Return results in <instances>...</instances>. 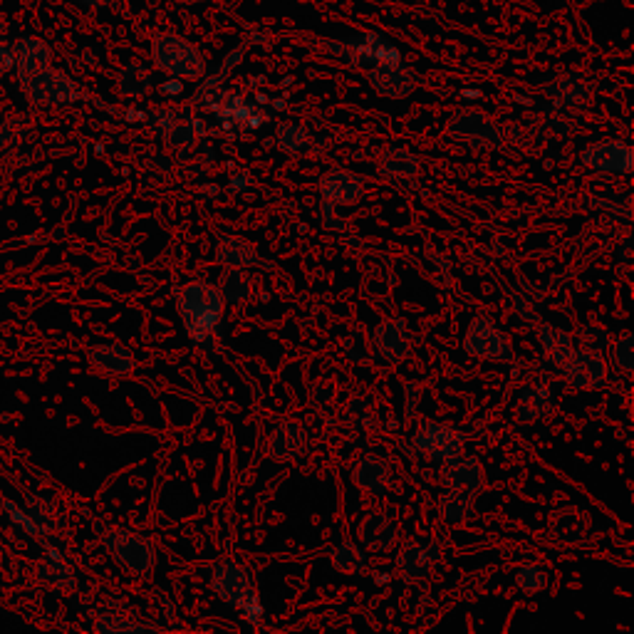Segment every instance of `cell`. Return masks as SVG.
I'll return each instance as SVG.
<instances>
[{"label":"cell","mask_w":634,"mask_h":634,"mask_svg":"<svg viewBox=\"0 0 634 634\" xmlns=\"http://www.w3.org/2000/svg\"><path fill=\"white\" fill-rule=\"evenodd\" d=\"M176 310H179L184 330L191 345L211 347L221 332L226 300L221 290L209 280H189L176 290Z\"/></svg>","instance_id":"cell-1"},{"label":"cell","mask_w":634,"mask_h":634,"mask_svg":"<svg viewBox=\"0 0 634 634\" xmlns=\"http://www.w3.org/2000/svg\"><path fill=\"white\" fill-rule=\"evenodd\" d=\"M441 560V545L436 540L429 543H419V540H407V543L399 548L394 565L399 570V578L409 585H417V582L426 580L431 575L434 563Z\"/></svg>","instance_id":"cell-12"},{"label":"cell","mask_w":634,"mask_h":634,"mask_svg":"<svg viewBox=\"0 0 634 634\" xmlns=\"http://www.w3.org/2000/svg\"><path fill=\"white\" fill-rule=\"evenodd\" d=\"M10 65H13V50H10L8 45L0 43V72L8 70Z\"/></svg>","instance_id":"cell-40"},{"label":"cell","mask_w":634,"mask_h":634,"mask_svg":"<svg viewBox=\"0 0 634 634\" xmlns=\"http://www.w3.org/2000/svg\"><path fill=\"white\" fill-rule=\"evenodd\" d=\"M387 580H389L387 573H379V578H377V575H374V582H379V585H382V582H387Z\"/></svg>","instance_id":"cell-42"},{"label":"cell","mask_w":634,"mask_h":634,"mask_svg":"<svg viewBox=\"0 0 634 634\" xmlns=\"http://www.w3.org/2000/svg\"><path fill=\"white\" fill-rule=\"evenodd\" d=\"M154 65L176 80H201L206 75V60L199 48L174 33H161L152 43Z\"/></svg>","instance_id":"cell-3"},{"label":"cell","mask_w":634,"mask_h":634,"mask_svg":"<svg viewBox=\"0 0 634 634\" xmlns=\"http://www.w3.org/2000/svg\"><path fill=\"white\" fill-rule=\"evenodd\" d=\"M28 95L35 102L45 105H57V102H70L75 97V82L57 70H45L38 77L28 80Z\"/></svg>","instance_id":"cell-21"},{"label":"cell","mask_w":634,"mask_h":634,"mask_svg":"<svg viewBox=\"0 0 634 634\" xmlns=\"http://www.w3.org/2000/svg\"><path fill=\"white\" fill-rule=\"evenodd\" d=\"M379 174L387 176V179H392V181L417 179L419 159L414 157L409 149L392 147L382 154V159H379Z\"/></svg>","instance_id":"cell-25"},{"label":"cell","mask_w":634,"mask_h":634,"mask_svg":"<svg viewBox=\"0 0 634 634\" xmlns=\"http://www.w3.org/2000/svg\"><path fill=\"white\" fill-rule=\"evenodd\" d=\"M320 216H322V226L332 233H345L347 231V221L337 213V206L330 204V201H320Z\"/></svg>","instance_id":"cell-37"},{"label":"cell","mask_w":634,"mask_h":634,"mask_svg":"<svg viewBox=\"0 0 634 634\" xmlns=\"http://www.w3.org/2000/svg\"><path fill=\"white\" fill-rule=\"evenodd\" d=\"M399 526L382 511H370L357 526V543L370 553H389L397 545Z\"/></svg>","instance_id":"cell-15"},{"label":"cell","mask_w":634,"mask_h":634,"mask_svg":"<svg viewBox=\"0 0 634 634\" xmlns=\"http://www.w3.org/2000/svg\"><path fill=\"white\" fill-rule=\"evenodd\" d=\"M80 3L90 5V8H102V5H107L109 0H80Z\"/></svg>","instance_id":"cell-41"},{"label":"cell","mask_w":634,"mask_h":634,"mask_svg":"<svg viewBox=\"0 0 634 634\" xmlns=\"http://www.w3.org/2000/svg\"><path fill=\"white\" fill-rule=\"evenodd\" d=\"M610 357H612V365L617 367L620 372L632 374L634 372V337L630 332L617 337L615 342H610Z\"/></svg>","instance_id":"cell-34"},{"label":"cell","mask_w":634,"mask_h":634,"mask_svg":"<svg viewBox=\"0 0 634 634\" xmlns=\"http://www.w3.org/2000/svg\"><path fill=\"white\" fill-rule=\"evenodd\" d=\"M372 350L379 360H384L387 365L397 367L412 352V335H409V327L404 320H382L377 327L370 332Z\"/></svg>","instance_id":"cell-11"},{"label":"cell","mask_w":634,"mask_h":634,"mask_svg":"<svg viewBox=\"0 0 634 634\" xmlns=\"http://www.w3.org/2000/svg\"><path fill=\"white\" fill-rule=\"evenodd\" d=\"M449 137L456 144H464L469 149H501L503 132L488 114L476 112V109H461L451 117L446 127Z\"/></svg>","instance_id":"cell-5"},{"label":"cell","mask_w":634,"mask_h":634,"mask_svg":"<svg viewBox=\"0 0 634 634\" xmlns=\"http://www.w3.org/2000/svg\"><path fill=\"white\" fill-rule=\"evenodd\" d=\"M516 585L526 595H535V592H540L548 585V573L540 565H521L516 570Z\"/></svg>","instance_id":"cell-36"},{"label":"cell","mask_w":634,"mask_h":634,"mask_svg":"<svg viewBox=\"0 0 634 634\" xmlns=\"http://www.w3.org/2000/svg\"><path fill=\"white\" fill-rule=\"evenodd\" d=\"M330 563L337 573L342 575H365L367 573V550L360 543H345L335 545L330 550Z\"/></svg>","instance_id":"cell-27"},{"label":"cell","mask_w":634,"mask_h":634,"mask_svg":"<svg viewBox=\"0 0 634 634\" xmlns=\"http://www.w3.org/2000/svg\"><path fill=\"white\" fill-rule=\"evenodd\" d=\"M535 337H538V345L540 350H543L545 362L553 365L555 370H560L563 362L570 357V352L575 350L573 335L565 332L563 327L550 325V322H538V327H535Z\"/></svg>","instance_id":"cell-22"},{"label":"cell","mask_w":634,"mask_h":634,"mask_svg":"<svg viewBox=\"0 0 634 634\" xmlns=\"http://www.w3.org/2000/svg\"><path fill=\"white\" fill-rule=\"evenodd\" d=\"M560 372H563L565 382L575 389H602L607 384L605 355L595 350H585V347L570 352Z\"/></svg>","instance_id":"cell-9"},{"label":"cell","mask_w":634,"mask_h":634,"mask_svg":"<svg viewBox=\"0 0 634 634\" xmlns=\"http://www.w3.org/2000/svg\"><path fill=\"white\" fill-rule=\"evenodd\" d=\"M474 501L476 496H469V493H461V491H449L446 488L444 496L439 498V513L446 523L451 526H461L471 518L474 513Z\"/></svg>","instance_id":"cell-28"},{"label":"cell","mask_w":634,"mask_h":634,"mask_svg":"<svg viewBox=\"0 0 634 634\" xmlns=\"http://www.w3.org/2000/svg\"><path fill=\"white\" fill-rule=\"evenodd\" d=\"M548 92L553 97H558V100L568 102V105H575V107L590 105L592 100L590 85L582 82L580 77H563V80H558L555 85H550Z\"/></svg>","instance_id":"cell-30"},{"label":"cell","mask_w":634,"mask_h":634,"mask_svg":"<svg viewBox=\"0 0 634 634\" xmlns=\"http://www.w3.org/2000/svg\"><path fill=\"white\" fill-rule=\"evenodd\" d=\"M181 3H196V0H181Z\"/></svg>","instance_id":"cell-43"},{"label":"cell","mask_w":634,"mask_h":634,"mask_svg":"<svg viewBox=\"0 0 634 634\" xmlns=\"http://www.w3.org/2000/svg\"><path fill=\"white\" fill-rule=\"evenodd\" d=\"M308 449V434L300 424L283 422L275 426L268 436V456L275 464H290L298 461Z\"/></svg>","instance_id":"cell-16"},{"label":"cell","mask_w":634,"mask_h":634,"mask_svg":"<svg viewBox=\"0 0 634 634\" xmlns=\"http://www.w3.org/2000/svg\"><path fill=\"white\" fill-rule=\"evenodd\" d=\"M419 392H422V389H419L417 384L414 382L407 384V422H412L414 409L419 407Z\"/></svg>","instance_id":"cell-38"},{"label":"cell","mask_w":634,"mask_h":634,"mask_svg":"<svg viewBox=\"0 0 634 634\" xmlns=\"http://www.w3.org/2000/svg\"><path fill=\"white\" fill-rule=\"evenodd\" d=\"M161 122L157 127L164 134V142L169 144L176 152H186V149L194 147L199 142V124L191 122V119L179 117L176 112H161Z\"/></svg>","instance_id":"cell-24"},{"label":"cell","mask_w":634,"mask_h":634,"mask_svg":"<svg viewBox=\"0 0 634 634\" xmlns=\"http://www.w3.org/2000/svg\"><path fill=\"white\" fill-rule=\"evenodd\" d=\"M412 449L434 464L456 459L466 451V434L451 424L426 422L414 431Z\"/></svg>","instance_id":"cell-4"},{"label":"cell","mask_w":634,"mask_h":634,"mask_svg":"<svg viewBox=\"0 0 634 634\" xmlns=\"http://www.w3.org/2000/svg\"><path fill=\"white\" fill-rule=\"evenodd\" d=\"M152 87V75L144 65H127L117 75V90L127 97L147 95Z\"/></svg>","instance_id":"cell-31"},{"label":"cell","mask_w":634,"mask_h":634,"mask_svg":"<svg viewBox=\"0 0 634 634\" xmlns=\"http://www.w3.org/2000/svg\"><path fill=\"white\" fill-rule=\"evenodd\" d=\"M275 144H278L280 152H285V154H303V152H308V147H310V134H308V129L300 127V124L285 122L278 127V134H275Z\"/></svg>","instance_id":"cell-32"},{"label":"cell","mask_w":634,"mask_h":634,"mask_svg":"<svg viewBox=\"0 0 634 634\" xmlns=\"http://www.w3.org/2000/svg\"><path fill=\"white\" fill-rule=\"evenodd\" d=\"M580 161L592 171L600 174H620L630 176L634 169V152L627 142L620 139H602V142L590 144L580 154Z\"/></svg>","instance_id":"cell-10"},{"label":"cell","mask_w":634,"mask_h":634,"mask_svg":"<svg viewBox=\"0 0 634 634\" xmlns=\"http://www.w3.org/2000/svg\"><path fill=\"white\" fill-rule=\"evenodd\" d=\"M92 362L109 374H129L134 370L132 352L119 345H107L92 350Z\"/></svg>","instance_id":"cell-29"},{"label":"cell","mask_w":634,"mask_h":634,"mask_svg":"<svg viewBox=\"0 0 634 634\" xmlns=\"http://www.w3.org/2000/svg\"><path fill=\"white\" fill-rule=\"evenodd\" d=\"M555 412V397L548 387L543 384H530V387L523 389L516 399V422L521 424H535L548 419L550 414Z\"/></svg>","instance_id":"cell-20"},{"label":"cell","mask_w":634,"mask_h":634,"mask_svg":"<svg viewBox=\"0 0 634 634\" xmlns=\"http://www.w3.org/2000/svg\"><path fill=\"white\" fill-rule=\"evenodd\" d=\"M573 340L578 342L580 347H585V350H595V352H605L607 347H610L612 337L610 332L605 330V327L600 325H582L578 327V332L573 335Z\"/></svg>","instance_id":"cell-35"},{"label":"cell","mask_w":634,"mask_h":634,"mask_svg":"<svg viewBox=\"0 0 634 634\" xmlns=\"http://www.w3.org/2000/svg\"><path fill=\"white\" fill-rule=\"evenodd\" d=\"M345 355L350 357L355 365H372L374 350L370 332H367L365 327H352L350 335L345 337Z\"/></svg>","instance_id":"cell-33"},{"label":"cell","mask_w":634,"mask_h":634,"mask_svg":"<svg viewBox=\"0 0 634 634\" xmlns=\"http://www.w3.org/2000/svg\"><path fill=\"white\" fill-rule=\"evenodd\" d=\"M317 191L322 201H330L335 206H355L365 196V181L355 171L330 169L320 176Z\"/></svg>","instance_id":"cell-14"},{"label":"cell","mask_w":634,"mask_h":634,"mask_svg":"<svg viewBox=\"0 0 634 634\" xmlns=\"http://www.w3.org/2000/svg\"><path fill=\"white\" fill-rule=\"evenodd\" d=\"M211 590L218 600L241 612V617L248 625L261 627L263 602L258 597L256 582H253L251 570L246 565L236 563L231 558L218 560L211 568Z\"/></svg>","instance_id":"cell-2"},{"label":"cell","mask_w":634,"mask_h":634,"mask_svg":"<svg viewBox=\"0 0 634 634\" xmlns=\"http://www.w3.org/2000/svg\"><path fill=\"white\" fill-rule=\"evenodd\" d=\"M325 48H330L332 55H340L342 60H347L350 65L362 67V70L402 62L399 60V50L392 48L389 43H384L377 35H365V38L350 40V43H325Z\"/></svg>","instance_id":"cell-8"},{"label":"cell","mask_w":634,"mask_h":634,"mask_svg":"<svg viewBox=\"0 0 634 634\" xmlns=\"http://www.w3.org/2000/svg\"><path fill=\"white\" fill-rule=\"evenodd\" d=\"M107 548L112 550L114 560H117L124 570H129L132 575H139V578L152 573L154 563H157L154 545L139 533L114 530L112 535H107Z\"/></svg>","instance_id":"cell-7"},{"label":"cell","mask_w":634,"mask_h":634,"mask_svg":"<svg viewBox=\"0 0 634 634\" xmlns=\"http://www.w3.org/2000/svg\"><path fill=\"white\" fill-rule=\"evenodd\" d=\"M441 483L449 491H461L469 493V496H476L486 486V471H483V464L476 456L461 454L456 459H449L441 464Z\"/></svg>","instance_id":"cell-13"},{"label":"cell","mask_w":634,"mask_h":634,"mask_svg":"<svg viewBox=\"0 0 634 634\" xmlns=\"http://www.w3.org/2000/svg\"><path fill=\"white\" fill-rule=\"evenodd\" d=\"M216 288L221 290L226 305H243L253 295V278L243 268H226Z\"/></svg>","instance_id":"cell-26"},{"label":"cell","mask_w":634,"mask_h":634,"mask_svg":"<svg viewBox=\"0 0 634 634\" xmlns=\"http://www.w3.org/2000/svg\"><path fill=\"white\" fill-rule=\"evenodd\" d=\"M50 57L53 55H50V48L43 43V40L23 38L18 43V48H15L13 62L18 65L20 77L28 82V80H33V77H38L40 72L48 70Z\"/></svg>","instance_id":"cell-23"},{"label":"cell","mask_w":634,"mask_h":634,"mask_svg":"<svg viewBox=\"0 0 634 634\" xmlns=\"http://www.w3.org/2000/svg\"><path fill=\"white\" fill-rule=\"evenodd\" d=\"M352 483H355L360 491H365L367 496H384L392 486V469L384 459L379 456H362L357 459V464L352 466Z\"/></svg>","instance_id":"cell-18"},{"label":"cell","mask_w":634,"mask_h":634,"mask_svg":"<svg viewBox=\"0 0 634 634\" xmlns=\"http://www.w3.org/2000/svg\"><path fill=\"white\" fill-rule=\"evenodd\" d=\"M213 261L221 263L223 268L248 270L261 265V256H258V251L246 241V238L221 233V236H216V246H213Z\"/></svg>","instance_id":"cell-19"},{"label":"cell","mask_w":634,"mask_h":634,"mask_svg":"<svg viewBox=\"0 0 634 634\" xmlns=\"http://www.w3.org/2000/svg\"><path fill=\"white\" fill-rule=\"evenodd\" d=\"M251 184H253L251 176H248L246 171H241V174H236L231 179V194H243V191H246Z\"/></svg>","instance_id":"cell-39"},{"label":"cell","mask_w":634,"mask_h":634,"mask_svg":"<svg viewBox=\"0 0 634 634\" xmlns=\"http://www.w3.org/2000/svg\"><path fill=\"white\" fill-rule=\"evenodd\" d=\"M464 350L471 357L488 362H513V347L506 332L496 325L488 315H478L466 327Z\"/></svg>","instance_id":"cell-6"},{"label":"cell","mask_w":634,"mask_h":634,"mask_svg":"<svg viewBox=\"0 0 634 634\" xmlns=\"http://www.w3.org/2000/svg\"><path fill=\"white\" fill-rule=\"evenodd\" d=\"M367 77H370V85L377 90V95L392 97V100L412 95L414 87H417V80L402 62L372 67V70H367Z\"/></svg>","instance_id":"cell-17"}]
</instances>
